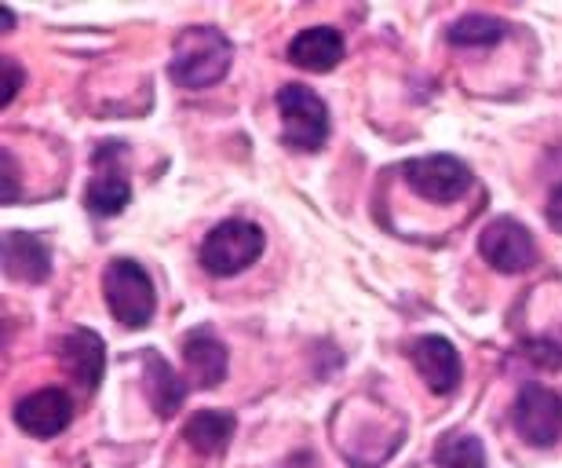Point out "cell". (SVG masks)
Wrapping results in <instances>:
<instances>
[{"label": "cell", "mask_w": 562, "mask_h": 468, "mask_svg": "<svg viewBox=\"0 0 562 468\" xmlns=\"http://www.w3.org/2000/svg\"><path fill=\"white\" fill-rule=\"evenodd\" d=\"M435 461L442 465V468H490L482 439L464 436V432H449V436L438 439Z\"/></svg>", "instance_id": "obj_18"}, {"label": "cell", "mask_w": 562, "mask_h": 468, "mask_svg": "<svg viewBox=\"0 0 562 468\" xmlns=\"http://www.w3.org/2000/svg\"><path fill=\"white\" fill-rule=\"evenodd\" d=\"M231 59H234V44L216 26H187L176 37L168 74H172V81L179 88L198 92V88L220 85L231 70Z\"/></svg>", "instance_id": "obj_1"}, {"label": "cell", "mask_w": 562, "mask_h": 468, "mask_svg": "<svg viewBox=\"0 0 562 468\" xmlns=\"http://www.w3.org/2000/svg\"><path fill=\"white\" fill-rule=\"evenodd\" d=\"M103 293H106L110 315H114L125 330L150 326L154 308H157L154 282H150V275L143 271V264H136L132 256H117V260L106 264Z\"/></svg>", "instance_id": "obj_2"}, {"label": "cell", "mask_w": 562, "mask_h": 468, "mask_svg": "<svg viewBox=\"0 0 562 468\" xmlns=\"http://www.w3.org/2000/svg\"><path fill=\"white\" fill-rule=\"evenodd\" d=\"M413 366H417L420 381L431 388L435 395H453L460 377H464V366H460L457 348L438 333H427V337L413 341Z\"/></svg>", "instance_id": "obj_10"}, {"label": "cell", "mask_w": 562, "mask_h": 468, "mask_svg": "<svg viewBox=\"0 0 562 468\" xmlns=\"http://www.w3.org/2000/svg\"><path fill=\"white\" fill-rule=\"evenodd\" d=\"M22 66L15 59H4V88H0V107H8V103H15V96H19V88H22Z\"/></svg>", "instance_id": "obj_20"}, {"label": "cell", "mask_w": 562, "mask_h": 468, "mask_svg": "<svg viewBox=\"0 0 562 468\" xmlns=\"http://www.w3.org/2000/svg\"><path fill=\"white\" fill-rule=\"evenodd\" d=\"M406 183L427 202H457L471 191V169L453 154H427L406 165Z\"/></svg>", "instance_id": "obj_7"}, {"label": "cell", "mask_w": 562, "mask_h": 468, "mask_svg": "<svg viewBox=\"0 0 562 468\" xmlns=\"http://www.w3.org/2000/svg\"><path fill=\"white\" fill-rule=\"evenodd\" d=\"M508 37V22L493 19V15H464L457 19L453 26L446 30V41L457 44V48H490V44H497Z\"/></svg>", "instance_id": "obj_17"}, {"label": "cell", "mask_w": 562, "mask_h": 468, "mask_svg": "<svg viewBox=\"0 0 562 468\" xmlns=\"http://www.w3.org/2000/svg\"><path fill=\"white\" fill-rule=\"evenodd\" d=\"M344 59V37L333 26H307L289 41V63L307 74H329Z\"/></svg>", "instance_id": "obj_12"}, {"label": "cell", "mask_w": 562, "mask_h": 468, "mask_svg": "<svg viewBox=\"0 0 562 468\" xmlns=\"http://www.w3.org/2000/svg\"><path fill=\"white\" fill-rule=\"evenodd\" d=\"M146 392H150V403L161 417H172L179 406L187 403V385L172 366H168L157 352H146Z\"/></svg>", "instance_id": "obj_16"}, {"label": "cell", "mask_w": 562, "mask_h": 468, "mask_svg": "<svg viewBox=\"0 0 562 468\" xmlns=\"http://www.w3.org/2000/svg\"><path fill=\"white\" fill-rule=\"evenodd\" d=\"M11 22H15V15L8 8H0V26H11Z\"/></svg>", "instance_id": "obj_23"}, {"label": "cell", "mask_w": 562, "mask_h": 468, "mask_svg": "<svg viewBox=\"0 0 562 468\" xmlns=\"http://www.w3.org/2000/svg\"><path fill=\"white\" fill-rule=\"evenodd\" d=\"M4 271L15 282H48L52 275V253L48 242L30 231H8L4 234Z\"/></svg>", "instance_id": "obj_14"}, {"label": "cell", "mask_w": 562, "mask_h": 468, "mask_svg": "<svg viewBox=\"0 0 562 468\" xmlns=\"http://www.w3.org/2000/svg\"><path fill=\"white\" fill-rule=\"evenodd\" d=\"M125 158H128V147L117 140H106L99 143L95 154H92V165H95V176L85 191V205L92 216H117L125 213V205L132 202V183H128V172H125Z\"/></svg>", "instance_id": "obj_5"}, {"label": "cell", "mask_w": 562, "mask_h": 468, "mask_svg": "<svg viewBox=\"0 0 562 468\" xmlns=\"http://www.w3.org/2000/svg\"><path fill=\"white\" fill-rule=\"evenodd\" d=\"M183 359L190 381L198 388H216L227 377V344L205 326L190 330L183 337Z\"/></svg>", "instance_id": "obj_13"}, {"label": "cell", "mask_w": 562, "mask_h": 468, "mask_svg": "<svg viewBox=\"0 0 562 468\" xmlns=\"http://www.w3.org/2000/svg\"><path fill=\"white\" fill-rule=\"evenodd\" d=\"M278 114H281V140H285V147L303 154L325 147V140H329V107L307 85H281Z\"/></svg>", "instance_id": "obj_4"}, {"label": "cell", "mask_w": 562, "mask_h": 468, "mask_svg": "<svg viewBox=\"0 0 562 468\" xmlns=\"http://www.w3.org/2000/svg\"><path fill=\"white\" fill-rule=\"evenodd\" d=\"M479 253L493 271L522 275L537 264V242L515 216H497L479 234Z\"/></svg>", "instance_id": "obj_6"}, {"label": "cell", "mask_w": 562, "mask_h": 468, "mask_svg": "<svg viewBox=\"0 0 562 468\" xmlns=\"http://www.w3.org/2000/svg\"><path fill=\"white\" fill-rule=\"evenodd\" d=\"M526 355H530L533 363H541L544 370H559L562 366V344L555 341H530L526 344Z\"/></svg>", "instance_id": "obj_19"}, {"label": "cell", "mask_w": 562, "mask_h": 468, "mask_svg": "<svg viewBox=\"0 0 562 468\" xmlns=\"http://www.w3.org/2000/svg\"><path fill=\"white\" fill-rule=\"evenodd\" d=\"M548 224L562 234V187H555L552 198H548Z\"/></svg>", "instance_id": "obj_22"}, {"label": "cell", "mask_w": 562, "mask_h": 468, "mask_svg": "<svg viewBox=\"0 0 562 468\" xmlns=\"http://www.w3.org/2000/svg\"><path fill=\"white\" fill-rule=\"evenodd\" d=\"M267 249V234L252 220H223L201 242V267L216 278H231L252 267Z\"/></svg>", "instance_id": "obj_3"}, {"label": "cell", "mask_w": 562, "mask_h": 468, "mask_svg": "<svg viewBox=\"0 0 562 468\" xmlns=\"http://www.w3.org/2000/svg\"><path fill=\"white\" fill-rule=\"evenodd\" d=\"M512 421L530 447H555L562 432V399L544 385H526L512 406Z\"/></svg>", "instance_id": "obj_8"}, {"label": "cell", "mask_w": 562, "mask_h": 468, "mask_svg": "<svg viewBox=\"0 0 562 468\" xmlns=\"http://www.w3.org/2000/svg\"><path fill=\"white\" fill-rule=\"evenodd\" d=\"M11 414H15V425L22 432H30V436H37V439H52L70 428L74 403L63 388H41V392H33V395H22Z\"/></svg>", "instance_id": "obj_9"}, {"label": "cell", "mask_w": 562, "mask_h": 468, "mask_svg": "<svg viewBox=\"0 0 562 468\" xmlns=\"http://www.w3.org/2000/svg\"><path fill=\"white\" fill-rule=\"evenodd\" d=\"M234 428H238V417L227 414V410H198V414L187 421L183 439L201 458H220V454L231 447Z\"/></svg>", "instance_id": "obj_15"}, {"label": "cell", "mask_w": 562, "mask_h": 468, "mask_svg": "<svg viewBox=\"0 0 562 468\" xmlns=\"http://www.w3.org/2000/svg\"><path fill=\"white\" fill-rule=\"evenodd\" d=\"M59 359L66 374L74 377L85 392H95L106 374V344L95 330H70L59 344Z\"/></svg>", "instance_id": "obj_11"}, {"label": "cell", "mask_w": 562, "mask_h": 468, "mask_svg": "<svg viewBox=\"0 0 562 468\" xmlns=\"http://www.w3.org/2000/svg\"><path fill=\"white\" fill-rule=\"evenodd\" d=\"M19 198V169H15V154L4 151V205H11Z\"/></svg>", "instance_id": "obj_21"}]
</instances>
